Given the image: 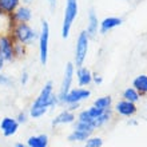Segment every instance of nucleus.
Returning <instances> with one entry per match:
<instances>
[{
    "label": "nucleus",
    "mask_w": 147,
    "mask_h": 147,
    "mask_svg": "<svg viewBox=\"0 0 147 147\" xmlns=\"http://www.w3.org/2000/svg\"><path fill=\"white\" fill-rule=\"evenodd\" d=\"M27 144H28V147H47L48 138H47V135L31 136V138H28Z\"/></svg>",
    "instance_id": "18"
},
{
    "label": "nucleus",
    "mask_w": 147,
    "mask_h": 147,
    "mask_svg": "<svg viewBox=\"0 0 147 147\" xmlns=\"http://www.w3.org/2000/svg\"><path fill=\"white\" fill-rule=\"evenodd\" d=\"M116 111L119 112V114H122V115H124V116H131L136 112V107L132 102L122 100L116 105Z\"/></svg>",
    "instance_id": "13"
},
{
    "label": "nucleus",
    "mask_w": 147,
    "mask_h": 147,
    "mask_svg": "<svg viewBox=\"0 0 147 147\" xmlns=\"http://www.w3.org/2000/svg\"><path fill=\"white\" fill-rule=\"evenodd\" d=\"M90 132H84V131H79V130H75V131L68 136V140L71 142H82V140H87L90 138Z\"/></svg>",
    "instance_id": "19"
},
{
    "label": "nucleus",
    "mask_w": 147,
    "mask_h": 147,
    "mask_svg": "<svg viewBox=\"0 0 147 147\" xmlns=\"http://www.w3.org/2000/svg\"><path fill=\"white\" fill-rule=\"evenodd\" d=\"M87 111H88V114L91 116H92L94 118V120L96 119L98 116L99 115H102V114H103V112L105 111H107V110H102V109H98V107H95V106H92V107H91V109H88L87 110Z\"/></svg>",
    "instance_id": "27"
},
{
    "label": "nucleus",
    "mask_w": 147,
    "mask_h": 147,
    "mask_svg": "<svg viewBox=\"0 0 147 147\" xmlns=\"http://www.w3.org/2000/svg\"><path fill=\"white\" fill-rule=\"evenodd\" d=\"M78 0H66V8H64V16H63L62 24V38L67 39L70 36V31L74 22L78 16Z\"/></svg>",
    "instance_id": "2"
},
{
    "label": "nucleus",
    "mask_w": 147,
    "mask_h": 147,
    "mask_svg": "<svg viewBox=\"0 0 147 147\" xmlns=\"http://www.w3.org/2000/svg\"><path fill=\"white\" fill-rule=\"evenodd\" d=\"M56 1H58V0H48V3H50L51 9H54V8L56 7Z\"/></svg>",
    "instance_id": "32"
},
{
    "label": "nucleus",
    "mask_w": 147,
    "mask_h": 147,
    "mask_svg": "<svg viewBox=\"0 0 147 147\" xmlns=\"http://www.w3.org/2000/svg\"><path fill=\"white\" fill-rule=\"evenodd\" d=\"M109 119H110V112L109 111H105L102 115H99L96 119L94 120V126H95V128L100 127V126H103L106 122H109Z\"/></svg>",
    "instance_id": "22"
},
{
    "label": "nucleus",
    "mask_w": 147,
    "mask_h": 147,
    "mask_svg": "<svg viewBox=\"0 0 147 147\" xmlns=\"http://www.w3.org/2000/svg\"><path fill=\"white\" fill-rule=\"evenodd\" d=\"M75 116L72 112L70 111H63L62 114H59L54 120H52V126H58V124H64V123H72Z\"/></svg>",
    "instance_id": "16"
},
{
    "label": "nucleus",
    "mask_w": 147,
    "mask_h": 147,
    "mask_svg": "<svg viewBox=\"0 0 147 147\" xmlns=\"http://www.w3.org/2000/svg\"><path fill=\"white\" fill-rule=\"evenodd\" d=\"M12 19L15 20L16 23H28L32 18V12L31 9L26 5H22V7H18L16 11L12 13Z\"/></svg>",
    "instance_id": "9"
},
{
    "label": "nucleus",
    "mask_w": 147,
    "mask_h": 147,
    "mask_svg": "<svg viewBox=\"0 0 147 147\" xmlns=\"http://www.w3.org/2000/svg\"><path fill=\"white\" fill-rule=\"evenodd\" d=\"M123 96L126 100L128 102H132V103H135V102L139 100V92L136 91L135 88H127L126 91L123 92Z\"/></svg>",
    "instance_id": "20"
},
{
    "label": "nucleus",
    "mask_w": 147,
    "mask_h": 147,
    "mask_svg": "<svg viewBox=\"0 0 147 147\" xmlns=\"http://www.w3.org/2000/svg\"><path fill=\"white\" fill-rule=\"evenodd\" d=\"M48 39H50V26L46 20L42 22V31L39 35V51H40V63L47 64L48 59Z\"/></svg>",
    "instance_id": "5"
},
{
    "label": "nucleus",
    "mask_w": 147,
    "mask_h": 147,
    "mask_svg": "<svg viewBox=\"0 0 147 147\" xmlns=\"http://www.w3.org/2000/svg\"><path fill=\"white\" fill-rule=\"evenodd\" d=\"M0 55L4 58L5 62H12L15 58L13 52V40L7 35L0 36Z\"/></svg>",
    "instance_id": "6"
},
{
    "label": "nucleus",
    "mask_w": 147,
    "mask_h": 147,
    "mask_svg": "<svg viewBox=\"0 0 147 147\" xmlns=\"http://www.w3.org/2000/svg\"><path fill=\"white\" fill-rule=\"evenodd\" d=\"M0 84L1 86H9L11 84V79L7 75H0Z\"/></svg>",
    "instance_id": "28"
},
{
    "label": "nucleus",
    "mask_w": 147,
    "mask_h": 147,
    "mask_svg": "<svg viewBox=\"0 0 147 147\" xmlns=\"http://www.w3.org/2000/svg\"><path fill=\"white\" fill-rule=\"evenodd\" d=\"M19 4L20 0H0V8L5 15H12L19 7Z\"/></svg>",
    "instance_id": "15"
},
{
    "label": "nucleus",
    "mask_w": 147,
    "mask_h": 147,
    "mask_svg": "<svg viewBox=\"0 0 147 147\" xmlns=\"http://www.w3.org/2000/svg\"><path fill=\"white\" fill-rule=\"evenodd\" d=\"M111 96H103V98H99V99H96L95 100V103H94V106L95 107H98V109H102V110H107L111 106Z\"/></svg>",
    "instance_id": "21"
},
{
    "label": "nucleus",
    "mask_w": 147,
    "mask_h": 147,
    "mask_svg": "<svg viewBox=\"0 0 147 147\" xmlns=\"http://www.w3.org/2000/svg\"><path fill=\"white\" fill-rule=\"evenodd\" d=\"M76 78L80 86H88L91 83V80H92V74H91V71L88 68L80 66L76 71Z\"/></svg>",
    "instance_id": "14"
},
{
    "label": "nucleus",
    "mask_w": 147,
    "mask_h": 147,
    "mask_svg": "<svg viewBox=\"0 0 147 147\" xmlns=\"http://www.w3.org/2000/svg\"><path fill=\"white\" fill-rule=\"evenodd\" d=\"M102 144H103V140L100 138H88L86 147H102Z\"/></svg>",
    "instance_id": "26"
},
{
    "label": "nucleus",
    "mask_w": 147,
    "mask_h": 147,
    "mask_svg": "<svg viewBox=\"0 0 147 147\" xmlns=\"http://www.w3.org/2000/svg\"><path fill=\"white\" fill-rule=\"evenodd\" d=\"M27 80H28V74L27 72H23V74H22V83H23V84H26V83H27Z\"/></svg>",
    "instance_id": "31"
},
{
    "label": "nucleus",
    "mask_w": 147,
    "mask_h": 147,
    "mask_svg": "<svg viewBox=\"0 0 147 147\" xmlns=\"http://www.w3.org/2000/svg\"><path fill=\"white\" fill-rule=\"evenodd\" d=\"M134 88L140 94H146L147 92V75H138L132 82Z\"/></svg>",
    "instance_id": "17"
},
{
    "label": "nucleus",
    "mask_w": 147,
    "mask_h": 147,
    "mask_svg": "<svg viewBox=\"0 0 147 147\" xmlns=\"http://www.w3.org/2000/svg\"><path fill=\"white\" fill-rule=\"evenodd\" d=\"M15 147H26V146H24V144H22V143H18Z\"/></svg>",
    "instance_id": "34"
},
{
    "label": "nucleus",
    "mask_w": 147,
    "mask_h": 147,
    "mask_svg": "<svg viewBox=\"0 0 147 147\" xmlns=\"http://www.w3.org/2000/svg\"><path fill=\"white\" fill-rule=\"evenodd\" d=\"M0 15H4V13H3V11H1V8H0Z\"/></svg>",
    "instance_id": "35"
},
{
    "label": "nucleus",
    "mask_w": 147,
    "mask_h": 147,
    "mask_svg": "<svg viewBox=\"0 0 147 147\" xmlns=\"http://www.w3.org/2000/svg\"><path fill=\"white\" fill-rule=\"evenodd\" d=\"M4 62H5V60H4V58L1 56V55H0V70H1V68L4 67Z\"/></svg>",
    "instance_id": "33"
},
{
    "label": "nucleus",
    "mask_w": 147,
    "mask_h": 147,
    "mask_svg": "<svg viewBox=\"0 0 147 147\" xmlns=\"http://www.w3.org/2000/svg\"><path fill=\"white\" fill-rule=\"evenodd\" d=\"M91 95L88 90H84V88H74L70 90L68 94H67L63 102L67 103V105H72V103H80L82 100H84L87 98Z\"/></svg>",
    "instance_id": "8"
},
{
    "label": "nucleus",
    "mask_w": 147,
    "mask_h": 147,
    "mask_svg": "<svg viewBox=\"0 0 147 147\" xmlns=\"http://www.w3.org/2000/svg\"><path fill=\"white\" fill-rule=\"evenodd\" d=\"M79 122H84V123H91L94 124V118L88 114V111L86 110V111H82L79 114ZM95 127V126H94Z\"/></svg>",
    "instance_id": "25"
},
{
    "label": "nucleus",
    "mask_w": 147,
    "mask_h": 147,
    "mask_svg": "<svg viewBox=\"0 0 147 147\" xmlns=\"http://www.w3.org/2000/svg\"><path fill=\"white\" fill-rule=\"evenodd\" d=\"M13 38L18 42L23 43L24 46H30L36 40L38 35L27 23H16L13 28Z\"/></svg>",
    "instance_id": "3"
},
{
    "label": "nucleus",
    "mask_w": 147,
    "mask_h": 147,
    "mask_svg": "<svg viewBox=\"0 0 147 147\" xmlns=\"http://www.w3.org/2000/svg\"><path fill=\"white\" fill-rule=\"evenodd\" d=\"M13 52H15V56H18V58H22V56H24V54H26V50H24V44L20 42H13Z\"/></svg>",
    "instance_id": "24"
},
{
    "label": "nucleus",
    "mask_w": 147,
    "mask_h": 147,
    "mask_svg": "<svg viewBox=\"0 0 147 147\" xmlns=\"http://www.w3.org/2000/svg\"><path fill=\"white\" fill-rule=\"evenodd\" d=\"M98 27H99V22H98V16L94 9L88 12V24H87V35L88 38H94L98 34Z\"/></svg>",
    "instance_id": "12"
},
{
    "label": "nucleus",
    "mask_w": 147,
    "mask_h": 147,
    "mask_svg": "<svg viewBox=\"0 0 147 147\" xmlns=\"http://www.w3.org/2000/svg\"><path fill=\"white\" fill-rule=\"evenodd\" d=\"M74 78V64L72 63H67L66 70H64V78H63V83L60 87V92H59V100L63 102L64 96H66L68 91L71 88V83H72Z\"/></svg>",
    "instance_id": "7"
},
{
    "label": "nucleus",
    "mask_w": 147,
    "mask_h": 147,
    "mask_svg": "<svg viewBox=\"0 0 147 147\" xmlns=\"http://www.w3.org/2000/svg\"><path fill=\"white\" fill-rule=\"evenodd\" d=\"M0 127L3 130V134L5 136H12L18 131V127H19V123L16 122L15 119L12 118H4L0 123Z\"/></svg>",
    "instance_id": "10"
},
{
    "label": "nucleus",
    "mask_w": 147,
    "mask_h": 147,
    "mask_svg": "<svg viewBox=\"0 0 147 147\" xmlns=\"http://www.w3.org/2000/svg\"><path fill=\"white\" fill-rule=\"evenodd\" d=\"M26 120H27V116H26V114H24V112L19 114V116H18V123H24Z\"/></svg>",
    "instance_id": "29"
},
{
    "label": "nucleus",
    "mask_w": 147,
    "mask_h": 147,
    "mask_svg": "<svg viewBox=\"0 0 147 147\" xmlns=\"http://www.w3.org/2000/svg\"><path fill=\"white\" fill-rule=\"evenodd\" d=\"M58 103L56 96L52 95V83L48 82L44 87H43L42 92L36 98L35 103L31 107V116L32 118H40L42 115H44L48 110V107H52Z\"/></svg>",
    "instance_id": "1"
},
{
    "label": "nucleus",
    "mask_w": 147,
    "mask_h": 147,
    "mask_svg": "<svg viewBox=\"0 0 147 147\" xmlns=\"http://www.w3.org/2000/svg\"><path fill=\"white\" fill-rule=\"evenodd\" d=\"M120 24H122V19L120 18L110 16V18H106V19L102 20V23L99 24V30H100L102 34H106V32L114 30L115 27H119Z\"/></svg>",
    "instance_id": "11"
},
{
    "label": "nucleus",
    "mask_w": 147,
    "mask_h": 147,
    "mask_svg": "<svg viewBox=\"0 0 147 147\" xmlns=\"http://www.w3.org/2000/svg\"><path fill=\"white\" fill-rule=\"evenodd\" d=\"M75 130H79V131H84V132H91L95 130L94 124L91 123H84V122H78V124L75 126Z\"/></svg>",
    "instance_id": "23"
},
{
    "label": "nucleus",
    "mask_w": 147,
    "mask_h": 147,
    "mask_svg": "<svg viewBox=\"0 0 147 147\" xmlns=\"http://www.w3.org/2000/svg\"><path fill=\"white\" fill-rule=\"evenodd\" d=\"M92 79H94V82H95L96 84H100L102 82H103V79H102L100 76H98V75H92Z\"/></svg>",
    "instance_id": "30"
},
{
    "label": "nucleus",
    "mask_w": 147,
    "mask_h": 147,
    "mask_svg": "<svg viewBox=\"0 0 147 147\" xmlns=\"http://www.w3.org/2000/svg\"><path fill=\"white\" fill-rule=\"evenodd\" d=\"M88 35L86 31H82L76 39V47H75V64L76 67L83 66L86 60L87 52H88Z\"/></svg>",
    "instance_id": "4"
}]
</instances>
